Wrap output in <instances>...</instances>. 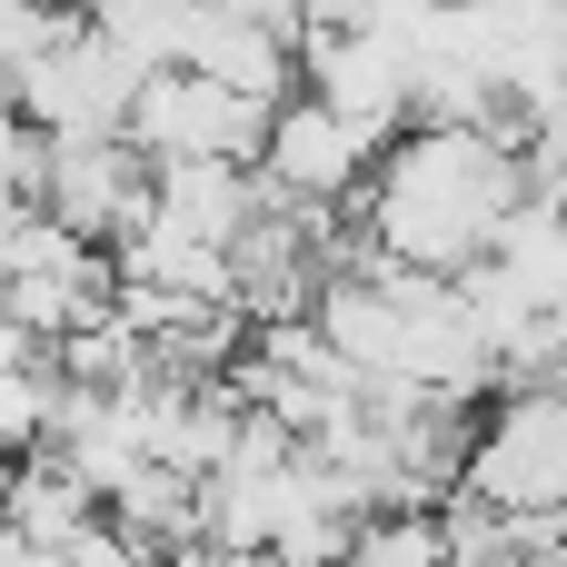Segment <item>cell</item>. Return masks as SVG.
I'll use <instances>...</instances> for the list:
<instances>
[{
	"instance_id": "obj_1",
	"label": "cell",
	"mask_w": 567,
	"mask_h": 567,
	"mask_svg": "<svg viewBox=\"0 0 567 567\" xmlns=\"http://www.w3.org/2000/svg\"><path fill=\"white\" fill-rule=\"evenodd\" d=\"M359 199H369L359 239L389 269L458 279L468 259H488V229L528 199L518 130H399L369 159V189Z\"/></svg>"
},
{
	"instance_id": "obj_3",
	"label": "cell",
	"mask_w": 567,
	"mask_h": 567,
	"mask_svg": "<svg viewBox=\"0 0 567 567\" xmlns=\"http://www.w3.org/2000/svg\"><path fill=\"white\" fill-rule=\"evenodd\" d=\"M130 90H140V70L80 20L70 40H50V50L10 80V110H20V130H40V140H120Z\"/></svg>"
},
{
	"instance_id": "obj_8",
	"label": "cell",
	"mask_w": 567,
	"mask_h": 567,
	"mask_svg": "<svg viewBox=\"0 0 567 567\" xmlns=\"http://www.w3.org/2000/svg\"><path fill=\"white\" fill-rule=\"evenodd\" d=\"M259 209H269L259 169H229V159H159V169H150V229H169V239H189V249H219V259H229V239H239Z\"/></svg>"
},
{
	"instance_id": "obj_5",
	"label": "cell",
	"mask_w": 567,
	"mask_h": 567,
	"mask_svg": "<svg viewBox=\"0 0 567 567\" xmlns=\"http://www.w3.org/2000/svg\"><path fill=\"white\" fill-rule=\"evenodd\" d=\"M369 140L349 130V120H329L309 90H289L279 110H269V130H259V189H269V209H349L359 189H369Z\"/></svg>"
},
{
	"instance_id": "obj_14",
	"label": "cell",
	"mask_w": 567,
	"mask_h": 567,
	"mask_svg": "<svg viewBox=\"0 0 567 567\" xmlns=\"http://www.w3.org/2000/svg\"><path fill=\"white\" fill-rule=\"evenodd\" d=\"M508 567H567V548H558V558H508Z\"/></svg>"
},
{
	"instance_id": "obj_10",
	"label": "cell",
	"mask_w": 567,
	"mask_h": 567,
	"mask_svg": "<svg viewBox=\"0 0 567 567\" xmlns=\"http://www.w3.org/2000/svg\"><path fill=\"white\" fill-rule=\"evenodd\" d=\"M140 80L150 70H179V50H189V20H199V0H70Z\"/></svg>"
},
{
	"instance_id": "obj_11",
	"label": "cell",
	"mask_w": 567,
	"mask_h": 567,
	"mask_svg": "<svg viewBox=\"0 0 567 567\" xmlns=\"http://www.w3.org/2000/svg\"><path fill=\"white\" fill-rule=\"evenodd\" d=\"M50 399H60L50 359H40V369H20V379H0V468H10V458H30V449L50 439Z\"/></svg>"
},
{
	"instance_id": "obj_9",
	"label": "cell",
	"mask_w": 567,
	"mask_h": 567,
	"mask_svg": "<svg viewBox=\"0 0 567 567\" xmlns=\"http://www.w3.org/2000/svg\"><path fill=\"white\" fill-rule=\"evenodd\" d=\"M0 528L30 538V548H70L80 528H100V498H90L50 449H30V458L0 468Z\"/></svg>"
},
{
	"instance_id": "obj_12",
	"label": "cell",
	"mask_w": 567,
	"mask_h": 567,
	"mask_svg": "<svg viewBox=\"0 0 567 567\" xmlns=\"http://www.w3.org/2000/svg\"><path fill=\"white\" fill-rule=\"evenodd\" d=\"M40 359H50V349H40V339H20V329L0 319V379H20V369H40Z\"/></svg>"
},
{
	"instance_id": "obj_13",
	"label": "cell",
	"mask_w": 567,
	"mask_h": 567,
	"mask_svg": "<svg viewBox=\"0 0 567 567\" xmlns=\"http://www.w3.org/2000/svg\"><path fill=\"white\" fill-rule=\"evenodd\" d=\"M538 389H558V399H567V319H558V349H548V379H538Z\"/></svg>"
},
{
	"instance_id": "obj_2",
	"label": "cell",
	"mask_w": 567,
	"mask_h": 567,
	"mask_svg": "<svg viewBox=\"0 0 567 567\" xmlns=\"http://www.w3.org/2000/svg\"><path fill=\"white\" fill-rule=\"evenodd\" d=\"M458 488L498 518H558L567 528V399L558 389H498V409L468 439Z\"/></svg>"
},
{
	"instance_id": "obj_6",
	"label": "cell",
	"mask_w": 567,
	"mask_h": 567,
	"mask_svg": "<svg viewBox=\"0 0 567 567\" xmlns=\"http://www.w3.org/2000/svg\"><path fill=\"white\" fill-rule=\"evenodd\" d=\"M40 219L110 259L150 219V159L130 140H40Z\"/></svg>"
},
{
	"instance_id": "obj_7",
	"label": "cell",
	"mask_w": 567,
	"mask_h": 567,
	"mask_svg": "<svg viewBox=\"0 0 567 567\" xmlns=\"http://www.w3.org/2000/svg\"><path fill=\"white\" fill-rule=\"evenodd\" d=\"M299 80H309V100H319L329 120H349L369 150L409 130V60H399V40H389V30L309 40V50H299Z\"/></svg>"
},
{
	"instance_id": "obj_4",
	"label": "cell",
	"mask_w": 567,
	"mask_h": 567,
	"mask_svg": "<svg viewBox=\"0 0 567 567\" xmlns=\"http://www.w3.org/2000/svg\"><path fill=\"white\" fill-rule=\"evenodd\" d=\"M259 130H269V110L259 100H229V90H209V80H189V70H150L140 90H130V120H120V140L159 169V159H229V169H249L259 159Z\"/></svg>"
}]
</instances>
